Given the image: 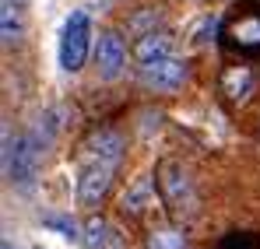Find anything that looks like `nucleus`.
Instances as JSON below:
<instances>
[{"mask_svg": "<svg viewBox=\"0 0 260 249\" xmlns=\"http://www.w3.org/2000/svg\"><path fill=\"white\" fill-rule=\"evenodd\" d=\"M39 144L25 133L18 140H11V133H4V175L11 179L14 190L21 193H32L36 190V179H39Z\"/></svg>", "mask_w": 260, "mask_h": 249, "instance_id": "obj_1", "label": "nucleus"}, {"mask_svg": "<svg viewBox=\"0 0 260 249\" xmlns=\"http://www.w3.org/2000/svg\"><path fill=\"white\" fill-rule=\"evenodd\" d=\"M91 53V14L88 11H71L60 32V67L67 74H78Z\"/></svg>", "mask_w": 260, "mask_h": 249, "instance_id": "obj_2", "label": "nucleus"}, {"mask_svg": "<svg viewBox=\"0 0 260 249\" xmlns=\"http://www.w3.org/2000/svg\"><path fill=\"white\" fill-rule=\"evenodd\" d=\"M186 81V63L176 56H162L151 63H141V84L155 88V91H176L179 84Z\"/></svg>", "mask_w": 260, "mask_h": 249, "instance_id": "obj_3", "label": "nucleus"}, {"mask_svg": "<svg viewBox=\"0 0 260 249\" xmlns=\"http://www.w3.org/2000/svg\"><path fill=\"white\" fill-rule=\"evenodd\" d=\"M95 67H99V78L102 81H116L127 67V46L116 32H102L95 42Z\"/></svg>", "mask_w": 260, "mask_h": 249, "instance_id": "obj_4", "label": "nucleus"}, {"mask_svg": "<svg viewBox=\"0 0 260 249\" xmlns=\"http://www.w3.org/2000/svg\"><path fill=\"white\" fill-rule=\"evenodd\" d=\"M113 168L116 165H106V162H88L78 175V200L91 207L99 204L106 193H109V183H113Z\"/></svg>", "mask_w": 260, "mask_h": 249, "instance_id": "obj_5", "label": "nucleus"}, {"mask_svg": "<svg viewBox=\"0 0 260 249\" xmlns=\"http://www.w3.org/2000/svg\"><path fill=\"white\" fill-rule=\"evenodd\" d=\"M85 151H88L91 162L120 165V158H123V151H127V140H123L116 130H99V133H91V140L85 144Z\"/></svg>", "mask_w": 260, "mask_h": 249, "instance_id": "obj_6", "label": "nucleus"}, {"mask_svg": "<svg viewBox=\"0 0 260 249\" xmlns=\"http://www.w3.org/2000/svg\"><path fill=\"white\" fill-rule=\"evenodd\" d=\"M162 56H173V39L166 32H144L134 46L137 63H151V60H162Z\"/></svg>", "mask_w": 260, "mask_h": 249, "instance_id": "obj_7", "label": "nucleus"}, {"mask_svg": "<svg viewBox=\"0 0 260 249\" xmlns=\"http://www.w3.org/2000/svg\"><path fill=\"white\" fill-rule=\"evenodd\" d=\"M162 190H166V200L183 210V200H190V179H186V172L179 165H166L162 168Z\"/></svg>", "mask_w": 260, "mask_h": 249, "instance_id": "obj_8", "label": "nucleus"}, {"mask_svg": "<svg viewBox=\"0 0 260 249\" xmlns=\"http://www.w3.org/2000/svg\"><path fill=\"white\" fill-rule=\"evenodd\" d=\"M85 246L88 249H123V239L102 218H88L85 221Z\"/></svg>", "mask_w": 260, "mask_h": 249, "instance_id": "obj_9", "label": "nucleus"}, {"mask_svg": "<svg viewBox=\"0 0 260 249\" xmlns=\"http://www.w3.org/2000/svg\"><path fill=\"white\" fill-rule=\"evenodd\" d=\"M0 35H4V46L18 42L21 35V14H18L14 0H0Z\"/></svg>", "mask_w": 260, "mask_h": 249, "instance_id": "obj_10", "label": "nucleus"}, {"mask_svg": "<svg viewBox=\"0 0 260 249\" xmlns=\"http://www.w3.org/2000/svg\"><path fill=\"white\" fill-rule=\"evenodd\" d=\"M148 200H151V179L141 175V179H134V186L123 193V210H144Z\"/></svg>", "mask_w": 260, "mask_h": 249, "instance_id": "obj_11", "label": "nucleus"}, {"mask_svg": "<svg viewBox=\"0 0 260 249\" xmlns=\"http://www.w3.org/2000/svg\"><path fill=\"white\" fill-rule=\"evenodd\" d=\"M148 249H186V239H183V232L162 228V232L148 235Z\"/></svg>", "mask_w": 260, "mask_h": 249, "instance_id": "obj_12", "label": "nucleus"}, {"mask_svg": "<svg viewBox=\"0 0 260 249\" xmlns=\"http://www.w3.org/2000/svg\"><path fill=\"white\" fill-rule=\"evenodd\" d=\"M46 228H56L63 239H71V242H78V239H85V232H78V225L71 221V218H60V214H53V218H46Z\"/></svg>", "mask_w": 260, "mask_h": 249, "instance_id": "obj_13", "label": "nucleus"}, {"mask_svg": "<svg viewBox=\"0 0 260 249\" xmlns=\"http://www.w3.org/2000/svg\"><path fill=\"white\" fill-rule=\"evenodd\" d=\"M215 28H218V18H215V14H211V18H204V21H201V28H197V35H193V42H197V46L211 42V35H215Z\"/></svg>", "mask_w": 260, "mask_h": 249, "instance_id": "obj_14", "label": "nucleus"}, {"mask_svg": "<svg viewBox=\"0 0 260 249\" xmlns=\"http://www.w3.org/2000/svg\"><path fill=\"white\" fill-rule=\"evenodd\" d=\"M236 35H260V25H257V21H250V25L236 28Z\"/></svg>", "mask_w": 260, "mask_h": 249, "instance_id": "obj_15", "label": "nucleus"}, {"mask_svg": "<svg viewBox=\"0 0 260 249\" xmlns=\"http://www.w3.org/2000/svg\"><path fill=\"white\" fill-rule=\"evenodd\" d=\"M0 249H14V246H11V242H7V239H4V246H0Z\"/></svg>", "mask_w": 260, "mask_h": 249, "instance_id": "obj_16", "label": "nucleus"}]
</instances>
